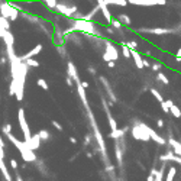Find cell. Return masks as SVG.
Returning <instances> with one entry per match:
<instances>
[{
    "instance_id": "cell-1",
    "label": "cell",
    "mask_w": 181,
    "mask_h": 181,
    "mask_svg": "<svg viewBox=\"0 0 181 181\" xmlns=\"http://www.w3.org/2000/svg\"><path fill=\"white\" fill-rule=\"evenodd\" d=\"M4 136H6V138L10 141L15 147H16V149L19 151V154H21V157L23 158V161H25V162H36V161H38L36 154H35L31 148L28 147V144H26L25 141H19L16 136H13L12 133H9V135H4Z\"/></svg>"
},
{
    "instance_id": "cell-2",
    "label": "cell",
    "mask_w": 181,
    "mask_h": 181,
    "mask_svg": "<svg viewBox=\"0 0 181 181\" xmlns=\"http://www.w3.org/2000/svg\"><path fill=\"white\" fill-rule=\"evenodd\" d=\"M86 110H87V116H89V119H90V126L93 128V130H94V138H96V141H97V144H99V148H100V151H102L103 162L106 164V167H107V165H112V164H109L107 148H106V144H104V139H103L102 132H100V129H99V126H97V122H96L94 116H93V113H91V109L90 107H87Z\"/></svg>"
},
{
    "instance_id": "cell-3",
    "label": "cell",
    "mask_w": 181,
    "mask_h": 181,
    "mask_svg": "<svg viewBox=\"0 0 181 181\" xmlns=\"http://www.w3.org/2000/svg\"><path fill=\"white\" fill-rule=\"evenodd\" d=\"M147 123L144 122H139V120H135V125L132 126L130 129V136L136 139V141H141V142H148L151 141V136L147 130Z\"/></svg>"
},
{
    "instance_id": "cell-4",
    "label": "cell",
    "mask_w": 181,
    "mask_h": 181,
    "mask_svg": "<svg viewBox=\"0 0 181 181\" xmlns=\"http://www.w3.org/2000/svg\"><path fill=\"white\" fill-rule=\"evenodd\" d=\"M18 120H19V126H21V130H22L23 138H25V142L29 144L34 135L31 133V129H29V125H28V122H26L25 110H23V109H19V110H18Z\"/></svg>"
},
{
    "instance_id": "cell-5",
    "label": "cell",
    "mask_w": 181,
    "mask_h": 181,
    "mask_svg": "<svg viewBox=\"0 0 181 181\" xmlns=\"http://www.w3.org/2000/svg\"><path fill=\"white\" fill-rule=\"evenodd\" d=\"M119 58V51L117 48L114 46V44L112 41H104V52H103V59L106 62H110V61H114Z\"/></svg>"
},
{
    "instance_id": "cell-6",
    "label": "cell",
    "mask_w": 181,
    "mask_h": 181,
    "mask_svg": "<svg viewBox=\"0 0 181 181\" xmlns=\"http://www.w3.org/2000/svg\"><path fill=\"white\" fill-rule=\"evenodd\" d=\"M55 10H57L59 15H62V16H65V18H68V19H71V18H73V16L78 12V7H77L75 4H73V6H67L65 3L59 1Z\"/></svg>"
},
{
    "instance_id": "cell-7",
    "label": "cell",
    "mask_w": 181,
    "mask_h": 181,
    "mask_svg": "<svg viewBox=\"0 0 181 181\" xmlns=\"http://www.w3.org/2000/svg\"><path fill=\"white\" fill-rule=\"evenodd\" d=\"M138 32L141 34H149V35H167V34H175L174 29L168 28H139Z\"/></svg>"
},
{
    "instance_id": "cell-8",
    "label": "cell",
    "mask_w": 181,
    "mask_h": 181,
    "mask_svg": "<svg viewBox=\"0 0 181 181\" xmlns=\"http://www.w3.org/2000/svg\"><path fill=\"white\" fill-rule=\"evenodd\" d=\"M129 4L133 6H165V0H129Z\"/></svg>"
},
{
    "instance_id": "cell-9",
    "label": "cell",
    "mask_w": 181,
    "mask_h": 181,
    "mask_svg": "<svg viewBox=\"0 0 181 181\" xmlns=\"http://www.w3.org/2000/svg\"><path fill=\"white\" fill-rule=\"evenodd\" d=\"M67 75H68V77H71V78L75 81V86H78V84H83V81L80 80V75H78V71H77V67H75V64H74L73 61H68V62H67Z\"/></svg>"
},
{
    "instance_id": "cell-10",
    "label": "cell",
    "mask_w": 181,
    "mask_h": 181,
    "mask_svg": "<svg viewBox=\"0 0 181 181\" xmlns=\"http://www.w3.org/2000/svg\"><path fill=\"white\" fill-rule=\"evenodd\" d=\"M97 6L100 7V10H102V15L103 18H104V21L107 23H112L113 21V16H112V13L109 10V4H107V0H97Z\"/></svg>"
},
{
    "instance_id": "cell-11",
    "label": "cell",
    "mask_w": 181,
    "mask_h": 181,
    "mask_svg": "<svg viewBox=\"0 0 181 181\" xmlns=\"http://www.w3.org/2000/svg\"><path fill=\"white\" fill-rule=\"evenodd\" d=\"M102 104L103 109H104V113L107 116V120H109V125H110V130H117V125H116V120L113 119V116L110 113V109H109V103L106 102V99H102Z\"/></svg>"
},
{
    "instance_id": "cell-12",
    "label": "cell",
    "mask_w": 181,
    "mask_h": 181,
    "mask_svg": "<svg viewBox=\"0 0 181 181\" xmlns=\"http://www.w3.org/2000/svg\"><path fill=\"white\" fill-rule=\"evenodd\" d=\"M54 42L57 46H64V44H65L64 29H61L58 25H55V31H54Z\"/></svg>"
},
{
    "instance_id": "cell-13",
    "label": "cell",
    "mask_w": 181,
    "mask_h": 181,
    "mask_svg": "<svg viewBox=\"0 0 181 181\" xmlns=\"http://www.w3.org/2000/svg\"><path fill=\"white\" fill-rule=\"evenodd\" d=\"M114 155H116V161H117V167L122 168L123 167V148L120 145L119 139L114 141Z\"/></svg>"
},
{
    "instance_id": "cell-14",
    "label": "cell",
    "mask_w": 181,
    "mask_h": 181,
    "mask_svg": "<svg viewBox=\"0 0 181 181\" xmlns=\"http://www.w3.org/2000/svg\"><path fill=\"white\" fill-rule=\"evenodd\" d=\"M99 80L102 81V84H103V87H104V90H106V93H107V96L110 97V102L116 103V102H117V97H116V94H114L113 90H112V87H110V84H109L107 78H106V77H103V75H100Z\"/></svg>"
},
{
    "instance_id": "cell-15",
    "label": "cell",
    "mask_w": 181,
    "mask_h": 181,
    "mask_svg": "<svg viewBox=\"0 0 181 181\" xmlns=\"http://www.w3.org/2000/svg\"><path fill=\"white\" fill-rule=\"evenodd\" d=\"M12 4L9 1H0V16L6 18L10 21V16H12Z\"/></svg>"
},
{
    "instance_id": "cell-16",
    "label": "cell",
    "mask_w": 181,
    "mask_h": 181,
    "mask_svg": "<svg viewBox=\"0 0 181 181\" xmlns=\"http://www.w3.org/2000/svg\"><path fill=\"white\" fill-rule=\"evenodd\" d=\"M42 48H44V46H42V44H38V45L35 46L34 49H31V51H29L28 54H25V55H22V57H21V59H22L23 62H26L28 59H34V57H36L38 54H41Z\"/></svg>"
},
{
    "instance_id": "cell-17",
    "label": "cell",
    "mask_w": 181,
    "mask_h": 181,
    "mask_svg": "<svg viewBox=\"0 0 181 181\" xmlns=\"http://www.w3.org/2000/svg\"><path fill=\"white\" fill-rule=\"evenodd\" d=\"M147 130H148V133H149V136H151V139H152L155 144H158V145H167V141H165L162 136H159L152 128L147 126Z\"/></svg>"
},
{
    "instance_id": "cell-18",
    "label": "cell",
    "mask_w": 181,
    "mask_h": 181,
    "mask_svg": "<svg viewBox=\"0 0 181 181\" xmlns=\"http://www.w3.org/2000/svg\"><path fill=\"white\" fill-rule=\"evenodd\" d=\"M168 145L172 148V151H174V154L177 155V157H181V144L177 141V139H174V138H168Z\"/></svg>"
},
{
    "instance_id": "cell-19",
    "label": "cell",
    "mask_w": 181,
    "mask_h": 181,
    "mask_svg": "<svg viewBox=\"0 0 181 181\" xmlns=\"http://www.w3.org/2000/svg\"><path fill=\"white\" fill-rule=\"evenodd\" d=\"M77 93H78L80 100H81V103H83L84 109L90 107V106H89V102H87V96H86V89L83 87V84H78V86H77Z\"/></svg>"
},
{
    "instance_id": "cell-20",
    "label": "cell",
    "mask_w": 181,
    "mask_h": 181,
    "mask_svg": "<svg viewBox=\"0 0 181 181\" xmlns=\"http://www.w3.org/2000/svg\"><path fill=\"white\" fill-rule=\"evenodd\" d=\"M41 141H42V139L39 138V135H38V133H35V135L32 136V139H31V142L28 144V147L35 152L36 149H39V148H41Z\"/></svg>"
},
{
    "instance_id": "cell-21",
    "label": "cell",
    "mask_w": 181,
    "mask_h": 181,
    "mask_svg": "<svg viewBox=\"0 0 181 181\" xmlns=\"http://www.w3.org/2000/svg\"><path fill=\"white\" fill-rule=\"evenodd\" d=\"M132 58H133L135 65L139 68V70H141V68H144V58L141 57V54H139L138 51H132Z\"/></svg>"
},
{
    "instance_id": "cell-22",
    "label": "cell",
    "mask_w": 181,
    "mask_h": 181,
    "mask_svg": "<svg viewBox=\"0 0 181 181\" xmlns=\"http://www.w3.org/2000/svg\"><path fill=\"white\" fill-rule=\"evenodd\" d=\"M10 29V21L0 16V32H9Z\"/></svg>"
},
{
    "instance_id": "cell-23",
    "label": "cell",
    "mask_w": 181,
    "mask_h": 181,
    "mask_svg": "<svg viewBox=\"0 0 181 181\" xmlns=\"http://www.w3.org/2000/svg\"><path fill=\"white\" fill-rule=\"evenodd\" d=\"M0 170H1V174H3V178L6 181H12V175L9 170H7V167H6V164H4V161H0Z\"/></svg>"
},
{
    "instance_id": "cell-24",
    "label": "cell",
    "mask_w": 181,
    "mask_h": 181,
    "mask_svg": "<svg viewBox=\"0 0 181 181\" xmlns=\"http://www.w3.org/2000/svg\"><path fill=\"white\" fill-rule=\"evenodd\" d=\"M99 12H102V10H100V7L96 4V6L93 7V10L89 12V13H86V18H84V21H87V22H93V18H94V16H96Z\"/></svg>"
},
{
    "instance_id": "cell-25",
    "label": "cell",
    "mask_w": 181,
    "mask_h": 181,
    "mask_svg": "<svg viewBox=\"0 0 181 181\" xmlns=\"http://www.w3.org/2000/svg\"><path fill=\"white\" fill-rule=\"evenodd\" d=\"M3 41H4V44H6V48H7V46H13V45H15V36L12 35L10 31H9V32H6L4 38H3Z\"/></svg>"
},
{
    "instance_id": "cell-26",
    "label": "cell",
    "mask_w": 181,
    "mask_h": 181,
    "mask_svg": "<svg viewBox=\"0 0 181 181\" xmlns=\"http://www.w3.org/2000/svg\"><path fill=\"white\" fill-rule=\"evenodd\" d=\"M175 175H177V168L171 165V167H168V172L165 175V181H174Z\"/></svg>"
},
{
    "instance_id": "cell-27",
    "label": "cell",
    "mask_w": 181,
    "mask_h": 181,
    "mask_svg": "<svg viewBox=\"0 0 181 181\" xmlns=\"http://www.w3.org/2000/svg\"><path fill=\"white\" fill-rule=\"evenodd\" d=\"M125 135V129H117V130H113V132H110L109 133V138H112L114 141H117V139H122Z\"/></svg>"
},
{
    "instance_id": "cell-28",
    "label": "cell",
    "mask_w": 181,
    "mask_h": 181,
    "mask_svg": "<svg viewBox=\"0 0 181 181\" xmlns=\"http://www.w3.org/2000/svg\"><path fill=\"white\" fill-rule=\"evenodd\" d=\"M117 21L122 23V25H126V26H129L130 23H132V21H130V18L128 16V15H125V13H120L119 16H117Z\"/></svg>"
},
{
    "instance_id": "cell-29",
    "label": "cell",
    "mask_w": 181,
    "mask_h": 181,
    "mask_svg": "<svg viewBox=\"0 0 181 181\" xmlns=\"http://www.w3.org/2000/svg\"><path fill=\"white\" fill-rule=\"evenodd\" d=\"M120 45H122V54H123V57H125V58H132V51L128 48L126 42L120 41Z\"/></svg>"
},
{
    "instance_id": "cell-30",
    "label": "cell",
    "mask_w": 181,
    "mask_h": 181,
    "mask_svg": "<svg viewBox=\"0 0 181 181\" xmlns=\"http://www.w3.org/2000/svg\"><path fill=\"white\" fill-rule=\"evenodd\" d=\"M107 4H109V6H110V4H114V6H122V7H125V6L129 4V1H128V0H107Z\"/></svg>"
},
{
    "instance_id": "cell-31",
    "label": "cell",
    "mask_w": 181,
    "mask_h": 181,
    "mask_svg": "<svg viewBox=\"0 0 181 181\" xmlns=\"http://www.w3.org/2000/svg\"><path fill=\"white\" fill-rule=\"evenodd\" d=\"M165 168H167V165H165V164H162V167L159 168V172L157 174V177H155V181H165V178H164V172H165Z\"/></svg>"
},
{
    "instance_id": "cell-32",
    "label": "cell",
    "mask_w": 181,
    "mask_h": 181,
    "mask_svg": "<svg viewBox=\"0 0 181 181\" xmlns=\"http://www.w3.org/2000/svg\"><path fill=\"white\" fill-rule=\"evenodd\" d=\"M38 135H39V138H41L42 141H48V139L51 138V133H49V130H46V129H41V130L38 132Z\"/></svg>"
},
{
    "instance_id": "cell-33",
    "label": "cell",
    "mask_w": 181,
    "mask_h": 181,
    "mask_svg": "<svg viewBox=\"0 0 181 181\" xmlns=\"http://www.w3.org/2000/svg\"><path fill=\"white\" fill-rule=\"evenodd\" d=\"M157 80L161 81V83H164L165 86H168V84H170V80H168V77H167L164 73H158V74H157Z\"/></svg>"
},
{
    "instance_id": "cell-34",
    "label": "cell",
    "mask_w": 181,
    "mask_h": 181,
    "mask_svg": "<svg viewBox=\"0 0 181 181\" xmlns=\"http://www.w3.org/2000/svg\"><path fill=\"white\" fill-rule=\"evenodd\" d=\"M151 93L154 94V97H155V99H157V100H158L159 103H164V102H165V100H164V97L161 96V93H159V91L157 90V89H154V87H151Z\"/></svg>"
},
{
    "instance_id": "cell-35",
    "label": "cell",
    "mask_w": 181,
    "mask_h": 181,
    "mask_svg": "<svg viewBox=\"0 0 181 181\" xmlns=\"http://www.w3.org/2000/svg\"><path fill=\"white\" fill-rule=\"evenodd\" d=\"M171 114L174 116V117H177V119H180L181 117V110H180V107H177L175 104L171 107Z\"/></svg>"
},
{
    "instance_id": "cell-36",
    "label": "cell",
    "mask_w": 181,
    "mask_h": 181,
    "mask_svg": "<svg viewBox=\"0 0 181 181\" xmlns=\"http://www.w3.org/2000/svg\"><path fill=\"white\" fill-rule=\"evenodd\" d=\"M110 25H112V28H113V29H116V31H122V29H123V25L119 22L117 19H114V18H113V21H112V23H110Z\"/></svg>"
},
{
    "instance_id": "cell-37",
    "label": "cell",
    "mask_w": 181,
    "mask_h": 181,
    "mask_svg": "<svg viewBox=\"0 0 181 181\" xmlns=\"http://www.w3.org/2000/svg\"><path fill=\"white\" fill-rule=\"evenodd\" d=\"M1 133H3V135H9V133H12V125L10 123L3 125V126H1Z\"/></svg>"
},
{
    "instance_id": "cell-38",
    "label": "cell",
    "mask_w": 181,
    "mask_h": 181,
    "mask_svg": "<svg viewBox=\"0 0 181 181\" xmlns=\"http://www.w3.org/2000/svg\"><path fill=\"white\" fill-rule=\"evenodd\" d=\"M44 3H45L49 9H57V6H58V3H59V1H57V0H45Z\"/></svg>"
},
{
    "instance_id": "cell-39",
    "label": "cell",
    "mask_w": 181,
    "mask_h": 181,
    "mask_svg": "<svg viewBox=\"0 0 181 181\" xmlns=\"http://www.w3.org/2000/svg\"><path fill=\"white\" fill-rule=\"evenodd\" d=\"M36 83H38V86H39L42 90H48V89H49V87H48V83H46L44 78H38V81H36Z\"/></svg>"
},
{
    "instance_id": "cell-40",
    "label": "cell",
    "mask_w": 181,
    "mask_h": 181,
    "mask_svg": "<svg viewBox=\"0 0 181 181\" xmlns=\"http://www.w3.org/2000/svg\"><path fill=\"white\" fill-rule=\"evenodd\" d=\"M57 52L59 54V57L61 58L67 57V49H65V46H57Z\"/></svg>"
},
{
    "instance_id": "cell-41",
    "label": "cell",
    "mask_w": 181,
    "mask_h": 181,
    "mask_svg": "<svg viewBox=\"0 0 181 181\" xmlns=\"http://www.w3.org/2000/svg\"><path fill=\"white\" fill-rule=\"evenodd\" d=\"M126 45H128V48H129L130 51H136V48H138V42L132 39V41H128V42H126Z\"/></svg>"
},
{
    "instance_id": "cell-42",
    "label": "cell",
    "mask_w": 181,
    "mask_h": 181,
    "mask_svg": "<svg viewBox=\"0 0 181 181\" xmlns=\"http://www.w3.org/2000/svg\"><path fill=\"white\" fill-rule=\"evenodd\" d=\"M0 161H4V141L0 139Z\"/></svg>"
},
{
    "instance_id": "cell-43",
    "label": "cell",
    "mask_w": 181,
    "mask_h": 181,
    "mask_svg": "<svg viewBox=\"0 0 181 181\" xmlns=\"http://www.w3.org/2000/svg\"><path fill=\"white\" fill-rule=\"evenodd\" d=\"M26 64H28V67H34V68H36V67H39V65H41L36 59H28V61H26Z\"/></svg>"
},
{
    "instance_id": "cell-44",
    "label": "cell",
    "mask_w": 181,
    "mask_h": 181,
    "mask_svg": "<svg viewBox=\"0 0 181 181\" xmlns=\"http://www.w3.org/2000/svg\"><path fill=\"white\" fill-rule=\"evenodd\" d=\"M161 107H162V112H164V113H171V107L170 106H168V104H167V102H164V103H161Z\"/></svg>"
},
{
    "instance_id": "cell-45",
    "label": "cell",
    "mask_w": 181,
    "mask_h": 181,
    "mask_svg": "<svg viewBox=\"0 0 181 181\" xmlns=\"http://www.w3.org/2000/svg\"><path fill=\"white\" fill-rule=\"evenodd\" d=\"M152 70H154V71H157V73H161V68H162V65H161V64H159V62H154V64H152Z\"/></svg>"
},
{
    "instance_id": "cell-46",
    "label": "cell",
    "mask_w": 181,
    "mask_h": 181,
    "mask_svg": "<svg viewBox=\"0 0 181 181\" xmlns=\"http://www.w3.org/2000/svg\"><path fill=\"white\" fill-rule=\"evenodd\" d=\"M51 123H52V126H54V128H55V129H57V130H59V132H61V130H62V126H61V125L58 123L57 120H52V122H51Z\"/></svg>"
},
{
    "instance_id": "cell-47",
    "label": "cell",
    "mask_w": 181,
    "mask_h": 181,
    "mask_svg": "<svg viewBox=\"0 0 181 181\" xmlns=\"http://www.w3.org/2000/svg\"><path fill=\"white\" fill-rule=\"evenodd\" d=\"M91 142V135H86V138H84V147H89Z\"/></svg>"
},
{
    "instance_id": "cell-48",
    "label": "cell",
    "mask_w": 181,
    "mask_h": 181,
    "mask_svg": "<svg viewBox=\"0 0 181 181\" xmlns=\"http://www.w3.org/2000/svg\"><path fill=\"white\" fill-rule=\"evenodd\" d=\"M10 167L15 171H18V162H16V159H10Z\"/></svg>"
},
{
    "instance_id": "cell-49",
    "label": "cell",
    "mask_w": 181,
    "mask_h": 181,
    "mask_svg": "<svg viewBox=\"0 0 181 181\" xmlns=\"http://www.w3.org/2000/svg\"><path fill=\"white\" fill-rule=\"evenodd\" d=\"M106 32H107V34L110 35V36H113V35H114V29H113V28H110V26H109V28H106Z\"/></svg>"
},
{
    "instance_id": "cell-50",
    "label": "cell",
    "mask_w": 181,
    "mask_h": 181,
    "mask_svg": "<svg viewBox=\"0 0 181 181\" xmlns=\"http://www.w3.org/2000/svg\"><path fill=\"white\" fill-rule=\"evenodd\" d=\"M65 81H67V84L70 86V87H73V81H74V80L71 78V77H68L67 75V77H65Z\"/></svg>"
},
{
    "instance_id": "cell-51",
    "label": "cell",
    "mask_w": 181,
    "mask_h": 181,
    "mask_svg": "<svg viewBox=\"0 0 181 181\" xmlns=\"http://www.w3.org/2000/svg\"><path fill=\"white\" fill-rule=\"evenodd\" d=\"M144 67H147V68H149V67H152V64L148 61L147 58H144Z\"/></svg>"
},
{
    "instance_id": "cell-52",
    "label": "cell",
    "mask_w": 181,
    "mask_h": 181,
    "mask_svg": "<svg viewBox=\"0 0 181 181\" xmlns=\"http://www.w3.org/2000/svg\"><path fill=\"white\" fill-rule=\"evenodd\" d=\"M147 181H155V175L149 172V175H148V177H147Z\"/></svg>"
},
{
    "instance_id": "cell-53",
    "label": "cell",
    "mask_w": 181,
    "mask_h": 181,
    "mask_svg": "<svg viewBox=\"0 0 181 181\" xmlns=\"http://www.w3.org/2000/svg\"><path fill=\"white\" fill-rule=\"evenodd\" d=\"M15 172H16V175H15V180H16V181H23L22 177H21V174H19L18 171H15Z\"/></svg>"
},
{
    "instance_id": "cell-54",
    "label": "cell",
    "mask_w": 181,
    "mask_h": 181,
    "mask_svg": "<svg viewBox=\"0 0 181 181\" xmlns=\"http://www.w3.org/2000/svg\"><path fill=\"white\" fill-rule=\"evenodd\" d=\"M157 125H158V128H164V120H162V119H158V120H157Z\"/></svg>"
},
{
    "instance_id": "cell-55",
    "label": "cell",
    "mask_w": 181,
    "mask_h": 181,
    "mask_svg": "<svg viewBox=\"0 0 181 181\" xmlns=\"http://www.w3.org/2000/svg\"><path fill=\"white\" fill-rule=\"evenodd\" d=\"M89 73H90L91 75H96V70H94L93 67H89Z\"/></svg>"
},
{
    "instance_id": "cell-56",
    "label": "cell",
    "mask_w": 181,
    "mask_h": 181,
    "mask_svg": "<svg viewBox=\"0 0 181 181\" xmlns=\"http://www.w3.org/2000/svg\"><path fill=\"white\" fill-rule=\"evenodd\" d=\"M114 65H116V62H114V61H110V62H107V67H109V68H114Z\"/></svg>"
},
{
    "instance_id": "cell-57",
    "label": "cell",
    "mask_w": 181,
    "mask_h": 181,
    "mask_svg": "<svg viewBox=\"0 0 181 181\" xmlns=\"http://www.w3.org/2000/svg\"><path fill=\"white\" fill-rule=\"evenodd\" d=\"M113 171V165H107L106 167V172H112Z\"/></svg>"
},
{
    "instance_id": "cell-58",
    "label": "cell",
    "mask_w": 181,
    "mask_h": 181,
    "mask_svg": "<svg viewBox=\"0 0 181 181\" xmlns=\"http://www.w3.org/2000/svg\"><path fill=\"white\" fill-rule=\"evenodd\" d=\"M70 142H71V144H77V139H75L74 136H71V138H70Z\"/></svg>"
},
{
    "instance_id": "cell-59",
    "label": "cell",
    "mask_w": 181,
    "mask_h": 181,
    "mask_svg": "<svg viewBox=\"0 0 181 181\" xmlns=\"http://www.w3.org/2000/svg\"><path fill=\"white\" fill-rule=\"evenodd\" d=\"M83 87L87 90V89H89V83H87V81H83Z\"/></svg>"
},
{
    "instance_id": "cell-60",
    "label": "cell",
    "mask_w": 181,
    "mask_h": 181,
    "mask_svg": "<svg viewBox=\"0 0 181 181\" xmlns=\"http://www.w3.org/2000/svg\"><path fill=\"white\" fill-rule=\"evenodd\" d=\"M0 62H1V67H3V65L6 64V58H4V57H1V59H0Z\"/></svg>"
},
{
    "instance_id": "cell-61",
    "label": "cell",
    "mask_w": 181,
    "mask_h": 181,
    "mask_svg": "<svg viewBox=\"0 0 181 181\" xmlns=\"http://www.w3.org/2000/svg\"><path fill=\"white\" fill-rule=\"evenodd\" d=\"M177 58H181V48H178V51H177Z\"/></svg>"
}]
</instances>
